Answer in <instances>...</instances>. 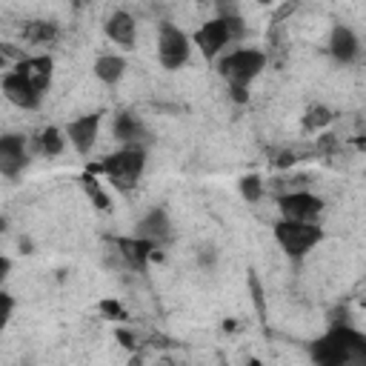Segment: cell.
Here are the masks:
<instances>
[{
	"label": "cell",
	"instance_id": "6da1fadb",
	"mask_svg": "<svg viewBox=\"0 0 366 366\" xmlns=\"http://www.w3.org/2000/svg\"><path fill=\"white\" fill-rule=\"evenodd\" d=\"M143 164H146V158H143L140 149H123V152L109 155L103 164L89 166V172H106L109 181H112L118 189H129V186H135V181L140 178Z\"/></svg>",
	"mask_w": 366,
	"mask_h": 366
},
{
	"label": "cell",
	"instance_id": "7a4b0ae2",
	"mask_svg": "<svg viewBox=\"0 0 366 366\" xmlns=\"http://www.w3.org/2000/svg\"><path fill=\"white\" fill-rule=\"evenodd\" d=\"M266 66V55L258 52V49H238L232 52L224 63H221V75L229 86H246L252 84L258 75H261V69Z\"/></svg>",
	"mask_w": 366,
	"mask_h": 366
},
{
	"label": "cell",
	"instance_id": "3957f363",
	"mask_svg": "<svg viewBox=\"0 0 366 366\" xmlns=\"http://www.w3.org/2000/svg\"><path fill=\"white\" fill-rule=\"evenodd\" d=\"M275 238H278V244L283 246V252H286V255L301 258V255H307V252H309V249L324 238V232H321L315 224L280 221V224L275 227Z\"/></svg>",
	"mask_w": 366,
	"mask_h": 366
},
{
	"label": "cell",
	"instance_id": "277c9868",
	"mask_svg": "<svg viewBox=\"0 0 366 366\" xmlns=\"http://www.w3.org/2000/svg\"><path fill=\"white\" fill-rule=\"evenodd\" d=\"M158 57L164 69H181L189 60V38L172 26V23H161V35H158Z\"/></svg>",
	"mask_w": 366,
	"mask_h": 366
},
{
	"label": "cell",
	"instance_id": "5b68a950",
	"mask_svg": "<svg viewBox=\"0 0 366 366\" xmlns=\"http://www.w3.org/2000/svg\"><path fill=\"white\" fill-rule=\"evenodd\" d=\"M278 209L283 215V221H301V224H312L315 217L324 212V200L309 195V192H292L283 195L278 200Z\"/></svg>",
	"mask_w": 366,
	"mask_h": 366
},
{
	"label": "cell",
	"instance_id": "8992f818",
	"mask_svg": "<svg viewBox=\"0 0 366 366\" xmlns=\"http://www.w3.org/2000/svg\"><path fill=\"white\" fill-rule=\"evenodd\" d=\"M26 166V140L21 135L0 137V175L15 178Z\"/></svg>",
	"mask_w": 366,
	"mask_h": 366
},
{
	"label": "cell",
	"instance_id": "52a82bcc",
	"mask_svg": "<svg viewBox=\"0 0 366 366\" xmlns=\"http://www.w3.org/2000/svg\"><path fill=\"white\" fill-rule=\"evenodd\" d=\"M4 95L15 106H21V109H38L40 106V98H43L23 75H18V72H12V75L4 78Z\"/></svg>",
	"mask_w": 366,
	"mask_h": 366
},
{
	"label": "cell",
	"instance_id": "ba28073f",
	"mask_svg": "<svg viewBox=\"0 0 366 366\" xmlns=\"http://www.w3.org/2000/svg\"><path fill=\"white\" fill-rule=\"evenodd\" d=\"M98 126H101V115H84V118L72 120V123L66 126V135H69L72 146H75V149H78L81 155H86V152L92 149V146H95Z\"/></svg>",
	"mask_w": 366,
	"mask_h": 366
},
{
	"label": "cell",
	"instance_id": "9c48e42d",
	"mask_svg": "<svg viewBox=\"0 0 366 366\" xmlns=\"http://www.w3.org/2000/svg\"><path fill=\"white\" fill-rule=\"evenodd\" d=\"M15 72L23 75L43 95L49 89V84H52V57H23V60H18Z\"/></svg>",
	"mask_w": 366,
	"mask_h": 366
},
{
	"label": "cell",
	"instance_id": "30bf717a",
	"mask_svg": "<svg viewBox=\"0 0 366 366\" xmlns=\"http://www.w3.org/2000/svg\"><path fill=\"white\" fill-rule=\"evenodd\" d=\"M115 246H118V252L123 255V261L132 266V269H137V272H143L146 269V263H149V255H152V249H155V244L149 241V238H118L115 241Z\"/></svg>",
	"mask_w": 366,
	"mask_h": 366
},
{
	"label": "cell",
	"instance_id": "8fae6325",
	"mask_svg": "<svg viewBox=\"0 0 366 366\" xmlns=\"http://www.w3.org/2000/svg\"><path fill=\"white\" fill-rule=\"evenodd\" d=\"M227 40H229V35H227V23H224V18L209 21V23H206V26H200V29H198V35H195V43L200 46V52H203L206 57H215L217 52H221V49L227 46Z\"/></svg>",
	"mask_w": 366,
	"mask_h": 366
},
{
	"label": "cell",
	"instance_id": "7c38bea8",
	"mask_svg": "<svg viewBox=\"0 0 366 366\" xmlns=\"http://www.w3.org/2000/svg\"><path fill=\"white\" fill-rule=\"evenodd\" d=\"M312 358H315L321 366H341V363H349L346 352L341 349V343H338L332 335H326V338H321V341L312 343Z\"/></svg>",
	"mask_w": 366,
	"mask_h": 366
},
{
	"label": "cell",
	"instance_id": "4fadbf2b",
	"mask_svg": "<svg viewBox=\"0 0 366 366\" xmlns=\"http://www.w3.org/2000/svg\"><path fill=\"white\" fill-rule=\"evenodd\" d=\"M106 35H109L115 43L132 49V43H135V21H132V15L115 12V15L106 21Z\"/></svg>",
	"mask_w": 366,
	"mask_h": 366
},
{
	"label": "cell",
	"instance_id": "5bb4252c",
	"mask_svg": "<svg viewBox=\"0 0 366 366\" xmlns=\"http://www.w3.org/2000/svg\"><path fill=\"white\" fill-rule=\"evenodd\" d=\"M329 49H332V55H335L338 60L349 63V60L358 55V38L352 35V29L338 26V29L332 32V43H329Z\"/></svg>",
	"mask_w": 366,
	"mask_h": 366
},
{
	"label": "cell",
	"instance_id": "9a60e30c",
	"mask_svg": "<svg viewBox=\"0 0 366 366\" xmlns=\"http://www.w3.org/2000/svg\"><path fill=\"white\" fill-rule=\"evenodd\" d=\"M137 235L140 238H169V217H166V212H161V209H155L152 215H146L143 221L137 224Z\"/></svg>",
	"mask_w": 366,
	"mask_h": 366
},
{
	"label": "cell",
	"instance_id": "2e32d148",
	"mask_svg": "<svg viewBox=\"0 0 366 366\" xmlns=\"http://www.w3.org/2000/svg\"><path fill=\"white\" fill-rule=\"evenodd\" d=\"M123 69H126V60H123V57L106 55V57H98V63H95V75H98L103 84H115V81H120Z\"/></svg>",
	"mask_w": 366,
	"mask_h": 366
},
{
	"label": "cell",
	"instance_id": "e0dca14e",
	"mask_svg": "<svg viewBox=\"0 0 366 366\" xmlns=\"http://www.w3.org/2000/svg\"><path fill=\"white\" fill-rule=\"evenodd\" d=\"M23 38L32 40V43H46V40H55L57 38V26L55 23H46V21H32L23 26Z\"/></svg>",
	"mask_w": 366,
	"mask_h": 366
},
{
	"label": "cell",
	"instance_id": "ac0fdd59",
	"mask_svg": "<svg viewBox=\"0 0 366 366\" xmlns=\"http://www.w3.org/2000/svg\"><path fill=\"white\" fill-rule=\"evenodd\" d=\"M112 132H115L118 140H135V137L140 135V123H137L132 115H118Z\"/></svg>",
	"mask_w": 366,
	"mask_h": 366
},
{
	"label": "cell",
	"instance_id": "d6986e66",
	"mask_svg": "<svg viewBox=\"0 0 366 366\" xmlns=\"http://www.w3.org/2000/svg\"><path fill=\"white\" fill-rule=\"evenodd\" d=\"M38 143H40V152H43V155H60V152H63V137H60V132H57L55 126L43 129Z\"/></svg>",
	"mask_w": 366,
	"mask_h": 366
},
{
	"label": "cell",
	"instance_id": "ffe728a7",
	"mask_svg": "<svg viewBox=\"0 0 366 366\" xmlns=\"http://www.w3.org/2000/svg\"><path fill=\"white\" fill-rule=\"evenodd\" d=\"M332 123V112L326 109V106H312L309 112H307V118H304V126L309 129V132H321L324 126H329Z\"/></svg>",
	"mask_w": 366,
	"mask_h": 366
},
{
	"label": "cell",
	"instance_id": "44dd1931",
	"mask_svg": "<svg viewBox=\"0 0 366 366\" xmlns=\"http://www.w3.org/2000/svg\"><path fill=\"white\" fill-rule=\"evenodd\" d=\"M241 195H244L249 203L261 200V195H263V181H261L258 175H246V178L241 181Z\"/></svg>",
	"mask_w": 366,
	"mask_h": 366
},
{
	"label": "cell",
	"instance_id": "7402d4cb",
	"mask_svg": "<svg viewBox=\"0 0 366 366\" xmlns=\"http://www.w3.org/2000/svg\"><path fill=\"white\" fill-rule=\"evenodd\" d=\"M84 189H86V195L95 200V206H98V209H103V212L109 209V198L101 192V186H98V181L92 178V172H86V175H84Z\"/></svg>",
	"mask_w": 366,
	"mask_h": 366
},
{
	"label": "cell",
	"instance_id": "603a6c76",
	"mask_svg": "<svg viewBox=\"0 0 366 366\" xmlns=\"http://www.w3.org/2000/svg\"><path fill=\"white\" fill-rule=\"evenodd\" d=\"M249 289H252V298H255V307H258V315L263 318L266 315V307H263V289H261V280L255 272H249Z\"/></svg>",
	"mask_w": 366,
	"mask_h": 366
},
{
	"label": "cell",
	"instance_id": "cb8c5ba5",
	"mask_svg": "<svg viewBox=\"0 0 366 366\" xmlns=\"http://www.w3.org/2000/svg\"><path fill=\"white\" fill-rule=\"evenodd\" d=\"M224 23H227V35H229V40H241L244 38V21L235 15V18H224Z\"/></svg>",
	"mask_w": 366,
	"mask_h": 366
},
{
	"label": "cell",
	"instance_id": "d4e9b609",
	"mask_svg": "<svg viewBox=\"0 0 366 366\" xmlns=\"http://www.w3.org/2000/svg\"><path fill=\"white\" fill-rule=\"evenodd\" d=\"M12 309H15V301L6 295V292H0V329L6 326V321H9Z\"/></svg>",
	"mask_w": 366,
	"mask_h": 366
},
{
	"label": "cell",
	"instance_id": "484cf974",
	"mask_svg": "<svg viewBox=\"0 0 366 366\" xmlns=\"http://www.w3.org/2000/svg\"><path fill=\"white\" fill-rule=\"evenodd\" d=\"M217 15L221 18H235L238 15V0H215Z\"/></svg>",
	"mask_w": 366,
	"mask_h": 366
},
{
	"label": "cell",
	"instance_id": "4316f807",
	"mask_svg": "<svg viewBox=\"0 0 366 366\" xmlns=\"http://www.w3.org/2000/svg\"><path fill=\"white\" fill-rule=\"evenodd\" d=\"M101 312L106 315V318H123V309H120V304L118 301H112V298H106V301H101Z\"/></svg>",
	"mask_w": 366,
	"mask_h": 366
},
{
	"label": "cell",
	"instance_id": "83f0119b",
	"mask_svg": "<svg viewBox=\"0 0 366 366\" xmlns=\"http://www.w3.org/2000/svg\"><path fill=\"white\" fill-rule=\"evenodd\" d=\"M295 161H298V158L292 155V152H280V155H278V161H275V166H278V169H289Z\"/></svg>",
	"mask_w": 366,
	"mask_h": 366
},
{
	"label": "cell",
	"instance_id": "f1b7e54d",
	"mask_svg": "<svg viewBox=\"0 0 366 366\" xmlns=\"http://www.w3.org/2000/svg\"><path fill=\"white\" fill-rule=\"evenodd\" d=\"M229 95H232V101H235V103H246V101H249L246 86H229Z\"/></svg>",
	"mask_w": 366,
	"mask_h": 366
},
{
	"label": "cell",
	"instance_id": "f546056e",
	"mask_svg": "<svg viewBox=\"0 0 366 366\" xmlns=\"http://www.w3.org/2000/svg\"><path fill=\"white\" fill-rule=\"evenodd\" d=\"M115 335H118V341H120L126 349H135V335H132V332H126V329H118Z\"/></svg>",
	"mask_w": 366,
	"mask_h": 366
},
{
	"label": "cell",
	"instance_id": "4dcf8cb0",
	"mask_svg": "<svg viewBox=\"0 0 366 366\" xmlns=\"http://www.w3.org/2000/svg\"><path fill=\"white\" fill-rule=\"evenodd\" d=\"M318 149H321V152H332V149H335V137H332V135H324L321 143H318Z\"/></svg>",
	"mask_w": 366,
	"mask_h": 366
},
{
	"label": "cell",
	"instance_id": "1f68e13d",
	"mask_svg": "<svg viewBox=\"0 0 366 366\" xmlns=\"http://www.w3.org/2000/svg\"><path fill=\"white\" fill-rule=\"evenodd\" d=\"M9 269H12V261H9V258H0V283H4V280H6Z\"/></svg>",
	"mask_w": 366,
	"mask_h": 366
},
{
	"label": "cell",
	"instance_id": "d6a6232c",
	"mask_svg": "<svg viewBox=\"0 0 366 366\" xmlns=\"http://www.w3.org/2000/svg\"><path fill=\"white\" fill-rule=\"evenodd\" d=\"M72 4H75V9H84V6L89 4V0H72Z\"/></svg>",
	"mask_w": 366,
	"mask_h": 366
},
{
	"label": "cell",
	"instance_id": "836d02e7",
	"mask_svg": "<svg viewBox=\"0 0 366 366\" xmlns=\"http://www.w3.org/2000/svg\"><path fill=\"white\" fill-rule=\"evenodd\" d=\"M0 69H4V57H0Z\"/></svg>",
	"mask_w": 366,
	"mask_h": 366
},
{
	"label": "cell",
	"instance_id": "e575fe53",
	"mask_svg": "<svg viewBox=\"0 0 366 366\" xmlns=\"http://www.w3.org/2000/svg\"><path fill=\"white\" fill-rule=\"evenodd\" d=\"M258 4H269V0H258Z\"/></svg>",
	"mask_w": 366,
	"mask_h": 366
},
{
	"label": "cell",
	"instance_id": "d590c367",
	"mask_svg": "<svg viewBox=\"0 0 366 366\" xmlns=\"http://www.w3.org/2000/svg\"><path fill=\"white\" fill-rule=\"evenodd\" d=\"M198 4H206V0H198Z\"/></svg>",
	"mask_w": 366,
	"mask_h": 366
}]
</instances>
